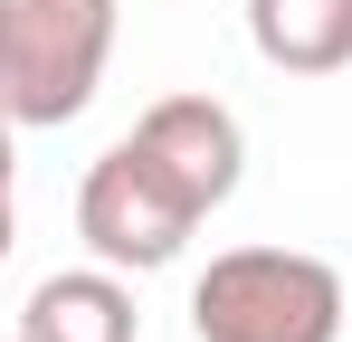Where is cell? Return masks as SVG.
Returning <instances> with one entry per match:
<instances>
[{"label": "cell", "mask_w": 352, "mask_h": 342, "mask_svg": "<svg viewBox=\"0 0 352 342\" xmlns=\"http://www.w3.org/2000/svg\"><path fill=\"white\" fill-rule=\"evenodd\" d=\"M200 342H333L343 333V266L314 247H229L190 285Z\"/></svg>", "instance_id": "cell-1"}, {"label": "cell", "mask_w": 352, "mask_h": 342, "mask_svg": "<svg viewBox=\"0 0 352 342\" xmlns=\"http://www.w3.org/2000/svg\"><path fill=\"white\" fill-rule=\"evenodd\" d=\"M10 133H19V124L0 114V257H10V238H19V219H10V162H19V152H10Z\"/></svg>", "instance_id": "cell-7"}, {"label": "cell", "mask_w": 352, "mask_h": 342, "mask_svg": "<svg viewBox=\"0 0 352 342\" xmlns=\"http://www.w3.org/2000/svg\"><path fill=\"white\" fill-rule=\"evenodd\" d=\"M133 333H143L133 285H124L115 266H67V276H38V285H29L10 342H133Z\"/></svg>", "instance_id": "cell-5"}, {"label": "cell", "mask_w": 352, "mask_h": 342, "mask_svg": "<svg viewBox=\"0 0 352 342\" xmlns=\"http://www.w3.org/2000/svg\"><path fill=\"white\" fill-rule=\"evenodd\" d=\"M133 143L172 171L200 209H219L238 190V162H248V133H238V114L219 95H153L143 124H133Z\"/></svg>", "instance_id": "cell-4"}, {"label": "cell", "mask_w": 352, "mask_h": 342, "mask_svg": "<svg viewBox=\"0 0 352 342\" xmlns=\"http://www.w3.org/2000/svg\"><path fill=\"white\" fill-rule=\"evenodd\" d=\"M0 342H10V333H0Z\"/></svg>", "instance_id": "cell-8"}, {"label": "cell", "mask_w": 352, "mask_h": 342, "mask_svg": "<svg viewBox=\"0 0 352 342\" xmlns=\"http://www.w3.org/2000/svg\"><path fill=\"white\" fill-rule=\"evenodd\" d=\"M115 57V0H0V114L76 124Z\"/></svg>", "instance_id": "cell-2"}, {"label": "cell", "mask_w": 352, "mask_h": 342, "mask_svg": "<svg viewBox=\"0 0 352 342\" xmlns=\"http://www.w3.org/2000/svg\"><path fill=\"white\" fill-rule=\"evenodd\" d=\"M248 38L276 76H343L352 67V0H248Z\"/></svg>", "instance_id": "cell-6"}, {"label": "cell", "mask_w": 352, "mask_h": 342, "mask_svg": "<svg viewBox=\"0 0 352 342\" xmlns=\"http://www.w3.org/2000/svg\"><path fill=\"white\" fill-rule=\"evenodd\" d=\"M210 219L190 190H181L172 171L153 162L133 133H124L115 152H96L86 162V190H76V238L96 247V266H172L181 238Z\"/></svg>", "instance_id": "cell-3"}]
</instances>
